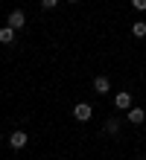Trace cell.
<instances>
[{
  "label": "cell",
  "instance_id": "7",
  "mask_svg": "<svg viewBox=\"0 0 146 160\" xmlns=\"http://www.w3.org/2000/svg\"><path fill=\"white\" fill-rule=\"evenodd\" d=\"M105 134H108V137H117V134H120V119H117V117H111V119H105Z\"/></svg>",
  "mask_w": 146,
  "mask_h": 160
},
{
  "label": "cell",
  "instance_id": "5",
  "mask_svg": "<svg viewBox=\"0 0 146 160\" xmlns=\"http://www.w3.org/2000/svg\"><path fill=\"white\" fill-rule=\"evenodd\" d=\"M94 90L105 96V93L111 90V79H108V76H96V79H94Z\"/></svg>",
  "mask_w": 146,
  "mask_h": 160
},
{
  "label": "cell",
  "instance_id": "8",
  "mask_svg": "<svg viewBox=\"0 0 146 160\" xmlns=\"http://www.w3.org/2000/svg\"><path fill=\"white\" fill-rule=\"evenodd\" d=\"M15 32H18V29H12V26L6 23L3 29H0V44H6V47H9V44H15Z\"/></svg>",
  "mask_w": 146,
  "mask_h": 160
},
{
  "label": "cell",
  "instance_id": "3",
  "mask_svg": "<svg viewBox=\"0 0 146 160\" xmlns=\"http://www.w3.org/2000/svg\"><path fill=\"white\" fill-rule=\"evenodd\" d=\"M114 108H117V111H129V108H132V93H129V90H120V93L114 96Z\"/></svg>",
  "mask_w": 146,
  "mask_h": 160
},
{
  "label": "cell",
  "instance_id": "6",
  "mask_svg": "<svg viewBox=\"0 0 146 160\" xmlns=\"http://www.w3.org/2000/svg\"><path fill=\"white\" fill-rule=\"evenodd\" d=\"M143 119H146L143 108H129V122H132V125H143Z\"/></svg>",
  "mask_w": 146,
  "mask_h": 160
},
{
  "label": "cell",
  "instance_id": "10",
  "mask_svg": "<svg viewBox=\"0 0 146 160\" xmlns=\"http://www.w3.org/2000/svg\"><path fill=\"white\" fill-rule=\"evenodd\" d=\"M132 6L138 9V12H146V0H132Z\"/></svg>",
  "mask_w": 146,
  "mask_h": 160
},
{
  "label": "cell",
  "instance_id": "1",
  "mask_svg": "<svg viewBox=\"0 0 146 160\" xmlns=\"http://www.w3.org/2000/svg\"><path fill=\"white\" fill-rule=\"evenodd\" d=\"M94 117V108L88 105V102H79V105H73V119H79V122H88Z\"/></svg>",
  "mask_w": 146,
  "mask_h": 160
},
{
  "label": "cell",
  "instance_id": "11",
  "mask_svg": "<svg viewBox=\"0 0 146 160\" xmlns=\"http://www.w3.org/2000/svg\"><path fill=\"white\" fill-rule=\"evenodd\" d=\"M41 6H44V9H56L58 0H41Z\"/></svg>",
  "mask_w": 146,
  "mask_h": 160
},
{
  "label": "cell",
  "instance_id": "4",
  "mask_svg": "<svg viewBox=\"0 0 146 160\" xmlns=\"http://www.w3.org/2000/svg\"><path fill=\"white\" fill-rule=\"evenodd\" d=\"M24 23H26V15L21 9H12V12H9V26H12V29H24Z\"/></svg>",
  "mask_w": 146,
  "mask_h": 160
},
{
  "label": "cell",
  "instance_id": "9",
  "mask_svg": "<svg viewBox=\"0 0 146 160\" xmlns=\"http://www.w3.org/2000/svg\"><path fill=\"white\" fill-rule=\"evenodd\" d=\"M132 35H134V38H143V35H146V21H134L132 23Z\"/></svg>",
  "mask_w": 146,
  "mask_h": 160
},
{
  "label": "cell",
  "instance_id": "12",
  "mask_svg": "<svg viewBox=\"0 0 146 160\" xmlns=\"http://www.w3.org/2000/svg\"><path fill=\"white\" fill-rule=\"evenodd\" d=\"M67 3H79V0H67Z\"/></svg>",
  "mask_w": 146,
  "mask_h": 160
},
{
  "label": "cell",
  "instance_id": "2",
  "mask_svg": "<svg viewBox=\"0 0 146 160\" xmlns=\"http://www.w3.org/2000/svg\"><path fill=\"white\" fill-rule=\"evenodd\" d=\"M29 143V137H26V131H12V134H9V148H24Z\"/></svg>",
  "mask_w": 146,
  "mask_h": 160
}]
</instances>
